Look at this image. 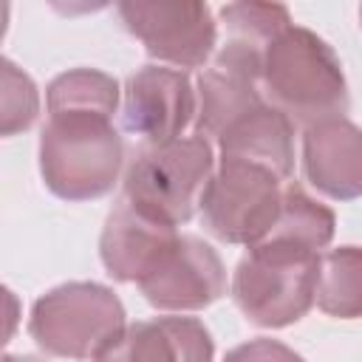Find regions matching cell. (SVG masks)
I'll return each mask as SVG.
<instances>
[{
	"instance_id": "6da1fadb",
	"label": "cell",
	"mask_w": 362,
	"mask_h": 362,
	"mask_svg": "<svg viewBox=\"0 0 362 362\" xmlns=\"http://www.w3.org/2000/svg\"><path fill=\"white\" fill-rule=\"evenodd\" d=\"M260 88L297 124L345 116L348 85L334 48L303 25H288L263 54Z\"/></svg>"
},
{
	"instance_id": "7a4b0ae2",
	"label": "cell",
	"mask_w": 362,
	"mask_h": 362,
	"mask_svg": "<svg viewBox=\"0 0 362 362\" xmlns=\"http://www.w3.org/2000/svg\"><path fill=\"white\" fill-rule=\"evenodd\" d=\"M124 164V141L113 119L93 113L48 116L40 133V173L65 201H93L113 189Z\"/></svg>"
},
{
	"instance_id": "3957f363",
	"label": "cell",
	"mask_w": 362,
	"mask_h": 362,
	"mask_svg": "<svg viewBox=\"0 0 362 362\" xmlns=\"http://www.w3.org/2000/svg\"><path fill=\"white\" fill-rule=\"evenodd\" d=\"M320 252L260 240L238 263L232 300L243 317L260 328H286L308 314L317 300Z\"/></svg>"
},
{
	"instance_id": "277c9868",
	"label": "cell",
	"mask_w": 362,
	"mask_h": 362,
	"mask_svg": "<svg viewBox=\"0 0 362 362\" xmlns=\"http://www.w3.org/2000/svg\"><path fill=\"white\" fill-rule=\"evenodd\" d=\"M124 305L102 283H62L45 291L28 317L31 339L51 356L96 359L122 331Z\"/></svg>"
},
{
	"instance_id": "5b68a950",
	"label": "cell",
	"mask_w": 362,
	"mask_h": 362,
	"mask_svg": "<svg viewBox=\"0 0 362 362\" xmlns=\"http://www.w3.org/2000/svg\"><path fill=\"white\" fill-rule=\"evenodd\" d=\"M215 175L209 139L187 136L161 147H141L124 173V198L144 212L181 226L201 206L204 189Z\"/></svg>"
},
{
	"instance_id": "8992f818",
	"label": "cell",
	"mask_w": 362,
	"mask_h": 362,
	"mask_svg": "<svg viewBox=\"0 0 362 362\" xmlns=\"http://www.w3.org/2000/svg\"><path fill=\"white\" fill-rule=\"evenodd\" d=\"M283 181L257 164L221 158L201 198V223L223 243L255 246L274 226Z\"/></svg>"
},
{
	"instance_id": "52a82bcc",
	"label": "cell",
	"mask_w": 362,
	"mask_h": 362,
	"mask_svg": "<svg viewBox=\"0 0 362 362\" xmlns=\"http://www.w3.org/2000/svg\"><path fill=\"white\" fill-rule=\"evenodd\" d=\"M119 17L153 59L175 68H201L218 42L212 8L198 0H127Z\"/></svg>"
},
{
	"instance_id": "ba28073f",
	"label": "cell",
	"mask_w": 362,
	"mask_h": 362,
	"mask_svg": "<svg viewBox=\"0 0 362 362\" xmlns=\"http://www.w3.org/2000/svg\"><path fill=\"white\" fill-rule=\"evenodd\" d=\"M195 113V90L184 71L144 65L124 85L122 124L144 147H161L181 139Z\"/></svg>"
},
{
	"instance_id": "9c48e42d",
	"label": "cell",
	"mask_w": 362,
	"mask_h": 362,
	"mask_svg": "<svg viewBox=\"0 0 362 362\" xmlns=\"http://www.w3.org/2000/svg\"><path fill=\"white\" fill-rule=\"evenodd\" d=\"M139 291L161 311H198L226 294L221 255L195 235H178L153 272L139 280Z\"/></svg>"
},
{
	"instance_id": "30bf717a",
	"label": "cell",
	"mask_w": 362,
	"mask_h": 362,
	"mask_svg": "<svg viewBox=\"0 0 362 362\" xmlns=\"http://www.w3.org/2000/svg\"><path fill=\"white\" fill-rule=\"evenodd\" d=\"M263 54L266 51L249 48L235 40H226L221 45L212 65L198 76V136L218 141L229 124H235L249 110L266 105L260 93Z\"/></svg>"
},
{
	"instance_id": "8fae6325",
	"label": "cell",
	"mask_w": 362,
	"mask_h": 362,
	"mask_svg": "<svg viewBox=\"0 0 362 362\" xmlns=\"http://www.w3.org/2000/svg\"><path fill=\"white\" fill-rule=\"evenodd\" d=\"M178 235L181 232L173 223L144 212L122 195L110 209L99 238L105 272L119 283H139L153 272Z\"/></svg>"
},
{
	"instance_id": "7c38bea8",
	"label": "cell",
	"mask_w": 362,
	"mask_h": 362,
	"mask_svg": "<svg viewBox=\"0 0 362 362\" xmlns=\"http://www.w3.org/2000/svg\"><path fill=\"white\" fill-rule=\"evenodd\" d=\"M303 170L311 187L334 201L362 195V127L345 116L308 124L303 133Z\"/></svg>"
},
{
	"instance_id": "4fadbf2b",
	"label": "cell",
	"mask_w": 362,
	"mask_h": 362,
	"mask_svg": "<svg viewBox=\"0 0 362 362\" xmlns=\"http://www.w3.org/2000/svg\"><path fill=\"white\" fill-rule=\"evenodd\" d=\"M215 345L195 317H156L127 325L93 362H212Z\"/></svg>"
},
{
	"instance_id": "5bb4252c",
	"label": "cell",
	"mask_w": 362,
	"mask_h": 362,
	"mask_svg": "<svg viewBox=\"0 0 362 362\" xmlns=\"http://www.w3.org/2000/svg\"><path fill=\"white\" fill-rule=\"evenodd\" d=\"M294 122L277 110L274 105H260L229 124L221 139L218 150L221 158L229 161H249L257 167L272 170L280 181L291 178L294 170Z\"/></svg>"
},
{
	"instance_id": "9a60e30c",
	"label": "cell",
	"mask_w": 362,
	"mask_h": 362,
	"mask_svg": "<svg viewBox=\"0 0 362 362\" xmlns=\"http://www.w3.org/2000/svg\"><path fill=\"white\" fill-rule=\"evenodd\" d=\"M334 226H337L334 212L325 204L314 201L297 181H288L283 187L280 215L263 240H283V243L320 252L331 243Z\"/></svg>"
},
{
	"instance_id": "2e32d148",
	"label": "cell",
	"mask_w": 362,
	"mask_h": 362,
	"mask_svg": "<svg viewBox=\"0 0 362 362\" xmlns=\"http://www.w3.org/2000/svg\"><path fill=\"white\" fill-rule=\"evenodd\" d=\"M48 116L57 113H93L113 119L119 105V82L96 68H74L51 79L45 88Z\"/></svg>"
},
{
	"instance_id": "e0dca14e",
	"label": "cell",
	"mask_w": 362,
	"mask_h": 362,
	"mask_svg": "<svg viewBox=\"0 0 362 362\" xmlns=\"http://www.w3.org/2000/svg\"><path fill=\"white\" fill-rule=\"evenodd\" d=\"M317 305L337 320L362 317V246H339L320 257Z\"/></svg>"
},
{
	"instance_id": "ac0fdd59",
	"label": "cell",
	"mask_w": 362,
	"mask_h": 362,
	"mask_svg": "<svg viewBox=\"0 0 362 362\" xmlns=\"http://www.w3.org/2000/svg\"><path fill=\"white\" fill-rule=\"evenodd\" d=\"M221 23L226 25V40L266 51L272 40L291 25V17L280 3H229L221 8Z\"/></svg>"
},
{
	"instance_id": "d6986e66",
	"label": "cell",
	"mask_w": 362,
	"mask_h": 362,
	"mask_svg": "<svg viewBox=\"0 0 362 362\" xmlns=\"http://www.w3.org/2000/svg\"><path fill=\"white\" fill-rule=\"evenodd\" d=\"M0 133L14 136L28 130L40 113V93L28 74H23L11 59H0Z\"/></svg>"
},
{
	"instance_id": "ffe728a7",
	"label": "cell",
	"mask_w": 362,
	"mask_h": 362,
	"mask_svg": "<svg viewBox=\"0 0 362 362\" xmlns=\"http://www.w3.org/2000/svg\"><path fill=\"white\" fill-rule=\"evenodd\" d=\"M223 362H303V356L277 339L257 337V339H249V342L232 348L223 356Z\"/></svg>"
},
{
	"instance_id": "44dd1931",
	"label": "cell",
	"mask_w": 362,
	"mask_h": 362,
	"mask_svg": "<svg viewBox=\"0 0 362 362\" xmlns=\"http://www.w3.org/2000/svg\"><path fill=\"white\" fill-rule=\"evenodd\" d=\"M3 362H40V359H34V356H14V354H6Z\"/></svg>"
},
{
	"instance_id": "7402d4cb",
	"label": "cell",
	"mask_w": 362,
	"mask_h": 362,
	"mask_svg": "<svg viewBox=\"0 0 362 362\" xmlns=\"http://www.w3.org/2000/svg\"><path fill=\"white\" fill-rule=\"evenodd\" d=\"M359 23H362V6H359Z\"/></svg>"
}]
</instances>
